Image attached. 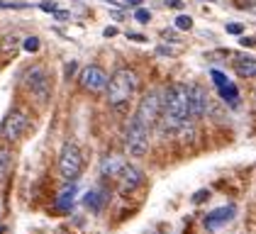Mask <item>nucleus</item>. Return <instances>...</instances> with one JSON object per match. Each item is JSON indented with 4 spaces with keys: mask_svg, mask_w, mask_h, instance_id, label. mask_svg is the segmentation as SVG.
<instances>
[{
    "mask_svg": "<svg viewBox=\"0 0 256 234\" xmlns=\"http://www.w3.org/2000/svg\"><path fill=\"white\" fill-rule=\"evenodd\" d=\"M74 195H76V188L71 186L68 190H64V193H61V198L56 200V208H59V210H68V208L74 205Z\"/></svg>",
    "mask_w": 256,
    "mask_h": 234,
    "instance_id": "16",
    "label": "nucleus"
},
{
    "mask_svg": "<svg viewBox=\"0 0 256 234\" xmlns=\"http://www.w3.org/2000/svg\"><path fill=\"white\" fill-rule=\"evenodd\" d=\"M227 32H230V34H242L244 27H242L239 22H230V24H227Z\"/></svg>",
    "mask_w": 256,
    "mask_h": 234,
    "instance_id": "21",
    "label": "nucleus"
},
{
    "mask_svg": "<svg viewBox=\"0 0 256 234\" xmlns=\"http://www.w3.org/2000/svg\"><path fill=\"white\" fill-rule=\"evenodd\" d=\"M30 130V115L20 110V108H15V110H10L5 120H2V124H0V139H5V142H18L24 136V132Z\"/></svg>",
    "mask_w": 256,
    "mask_h": 234,
    "instance_id": "6",
    "label": "nucleus"
},
{
    "mask_svg": "<svg viewBox=\"0 0 256 234\" xmlns=\"http://www.w3.org/2000/svg\"><path fill=\"white\" fill-rule=\"evenodd\" d=\"M130 39H134V42H144V37H142V34H130Z\"/></svg>",
    "mask_w": 256,
    "mask_h": 234,
    "instance_id": "28",
    "label": "nucleus"
},
{
    "mask_svg": "<svg viewBox=\"0 0 256 234\" xmlns=\"http://www.w3.org/2000/svg\"><path fill=\"white\" fill-rule=\"evenodd\" d=\"M130 2H132V5H139V2H142V0H130Z\"/></svg>",
    "mask_w": 256,
    "mask_h": 234,
    "instance_id": "29",
    "label": "nucleus"
},
{
    "mask_svg": "<svg viewBox=\"0 0 256 234\" xmlns=\"http://www.w3.org/2000/svg\"><path fill=\"white\" fill-rule=\"evenodd\" d=\"M210 108V96L202 86H190L188 88V115L193 120H200V117L208 112Z\"/></svg>",
    "mask_w": 256,
    "mask_h": 234,
    "instance_id": "9",
    "label": "nucleus"
},
{
    "mask_svg": "<svg viewBox=\"0 0 256 234\" xmlns=\"http://www.w3.org/2000/svg\"><path fill=\"white\" fill-rule=\"evenodd\" d=\"M10 46H12V49L18 46V37H5V44H2V52H10Z\"/></svg>",
    "mask_w": 256,
    "mask_h": 234,
    "instance_id": "22",
    "label": "nucleus"
},
{
    "mask_svg": "<svg viewBox=\"0 0 256 234\" xmlns=\"http://www.w3.org/2000/svg\"><path fill=\"white\" fill-rule=\"evenodd\" d=\"M115 34H118L115 27H108V30H105V37H115Z\"/></svg>",
    "mask_w": 256,
    "mask_h": 234,
    "instance_id": "27",
    "label": "nucleus"
},
{
    "mask_svg": "<svg viewBox=\"0 0 256 234\" xmlns=\"http://www.w3.org/2000/svg\"><path fill=\"white\" fill-rule=\"evenodd\" d=\"M234 220V208L232 205H224V208H217L212 212L205 217V224L210 227V230H217V227H222V224H227V222H232Z\"/></svg>",
    "mask_w": 256,
    "mask_h": 234,
    "instance_id": "13",
    "label": "nucleus"
},
{
    "mask_svg": "<svg viewBox=\"0 0 256 234\" xmlns=\"http://www.w3.org/2000/svg\"><path fill=\"white\" fill-rule=\"evenodd\" d=\"M205 198H210V193H208V190H198L196 198H193V202H202Z\"/></svg>",
    "mask_w": 256,
    "mask_h": 234,
    "instance_id": "23",
    "label": "nucleus"
},
{
    "mask_svg": "<svg viewBox=\"0 0 256 234\" xmlns=\"http://www.w3.org/2000/svg\"><path fill=\"white\" fill-rule=\"evenodd\" d=\"M158 120L164 122L166 132H176L183 127L190 115H188V86L186 83H174L161 98V115Z\"/></svg>",
    "mask_w": 256,
    "mask_h": 234,
    "instance_id": "1",
    "label": "nucleus"
},
{
    "mask_svg": "<svg viewBox=\"0 0 256 234\" xmlns=\"http://www.w3.org/2000/svg\"><path fill=\"white\" fill-rule=\"evenodd\" d=\"M86 205H88V208H93V210H98V208H100L98 190H93V193H88V198H86Z\"/></svg>",
    "mask_w": 256,
    "mask_h": 234,
    "instance_id": "18",
    "label": "nucleus"
},
{
    "mask_svg": "<svg viewBox=\"0 0 256 234\" xmlns=\"http://www.w3.org/2000/svg\"><path fill=\"white\" fill-rule=\"evenodd\" d=\"M59 174L68 183H76L80 174H83V152L71 142L64 144V149L59 154Z\"/></svg>",
    "mask_w": 256,
    "mask_h": 234,
    "instance_id": "3",
    "label": "nucleus"
},
{
    "mask_svg": "<svg viewBox=\"0 0 256 234\" xmlns=\"http://www.w3.org/2000/svg\"><path fill=\"white\" fill-rule=\"evenodd\" d=\"M10 166H12V152L10 149H0V180L8 176Z\"/></svg>",
    "mask_w": 256,
    "mask_h": 234,
    "instance_id": "15",
    "label": "nucleus"
},
{
    "mask_svg": "<svg viewBox=\"0 0 256 234\" xmlns=\"http://www.w3.org/2000/svg\"><path fill=\"white\" fill-rule=\"evenodd\" d=\"M24 86H27L30 96L34 98L37 102H42V105H46V102L52 100V78H49V74H46L44 68H40V66L32 68V71H27Z\"/></svg>",
    "mask_w": 256,
    "mask_h": 234,
    "instance_id": "7",
    "label": "nucleus"
},
{
    "mask_svg": "<svg viewBox=\"0 0 256 234\" xmlns=\"http://www.w3.org/2000/svg\"><path fill=\"white\" fill-rule=\"evenodd\" d=\"M166 5H168V8H174V10H180V8H183V2H180V0H166Z\"/></svg>",
    "mask_w": 256,
    "mask_h": 234,
    "instance_id": "25",
    "label": "nucleus"
},
{
    "mask_svg": "<svg viewBox=\"0 0 256 234\" xmlns=\"http://www.w3.org/2000/svg\"><path fill=\"white\" fill-rule=\"evenodd\" d=\"M22 46H24V52H37V49H40V39L37 37H27Z\"/></svg>",
    "mask_w": 256,
    "mask_h": 234,
    "instance_id": "19",
    "label": "nucleus"
},
{
    "mask_svg": "<svg viewBox=\"0 0 256 234\" xmlns=\"http://www.w3.org/2000/svg\"><path fill=\"white\" fill-rule=\"evenodd\" d=\"M210 76H212V80H215V86H217V90H220V96H222V100H224L230 108H236L242 100H239V90H236L234 83L224 76L222 71H217V68L210 71Z\"/></svg>",
    "mask_w": 256,
    "mask_h": 234,
    "instance_id": "10",
    "label": "nucleus"
},
{
    "mask_svg": "<svg viewBox=\"0 0 256 234\" xmlns=\"http://www.w3.org/2000/svg\"><path fill=\"white\" fill-rule=\"evenodd\" d=\"M118 178H120V190L122 193H134L139 186L144 183V174L139 171L137 166H130V164H122Z\"/></svg>",
    "mask_w": 256,
    "mask_h": 234,
    "instance_id": "11",
    "label": "nucleus"
},
{
    "mask_svg": "<svg viewBox=\"0 0 256 234\" xmlns=\"http://www.w3.org/2000/svg\"><path fill=\"white\" fill-rule=\"evenodd\" d=\"M134 20H137V22H149V20H152V12H149V10H142V8H139L137 12H134Z\"/></svg>",
    "mask_w": 256,
    "mask_h": 234,
    "instance_id": "20",
    "label": "nucleus"
},
{
    "mask_svg": "<svg viewBox=\"0 0 256 234\" xmlns=\"http://www.w3.org/2000/svg\"><path fill=\"white\" fill-rule=\"evenodd\" d=\"M176 27L178 30H190V27H193V18H190V15H178Z\"/></svg>",
    "mask_w": 256,
    "mask_h": 234,
    "instance_id": "17",
    "label": "nucleus"
},
{
    "mask_svg": "<svg viewBox=\"0 0 256 234\" xmlns=\"http://www.w3.org/2000/svg\"><path fill=\"white\" fill-rule=\"evenodd\" d=\"M42 10H44V12H54L56 5H54V2H42Z\"/></svg>",
    "mask_w": 256,
    "mask_h": 234,
    "instance_id": "26",
    "label": "nucleus"
},
{
    "mask_svg": "<svg viewBox=\"0 0 256 234\" xmlns=\"http://www.w3.org/2000/svg\"><path fill=\"white\" fill-rule=\"evenodd\" d=\"M239 44H242V46H249V49H252V46H254V39H252V37H242V39H239Z\"/></svg>",
    "mask_w": 256,
    "mask_h": 234,
    "instance_id": "24",
    "label": "nucleus"
},
{
    "mask_svg": "<svg viewBox=\"0 0 256 234\" xmlns=\"http://www.w3.org/2000/svg\"><path fill=\"white\" fill-rule=\"evenodd\" d=\"M0 234H5V227H0Z\"/></svg>",
    "mask_w": 256,
    "mask_h": 234,
    "instance_id": "30",
    "label": "nucleus"
},
{
    "mask_svg": "<svg viewBox=\"0 0 256 234\" xmlns=\"http://www.w3.org/2000/svg\"><path fill=\"white\" fill-rule=\"evenodd\" d=\"M122 158L120 156H105L102 158V164H100V174L102 176H118L120 168H122Z\"/></svg>",
    "mask_w": 256,
    "mask_h": 234,
    "instance_id": "14",
    "label": "nucleus"
},
{
    "mask_svg": "<svg viewBox=\"0 0 256 234\" xmlns=\"http://www.w3.org/2000/svg\"><path fill=\"white\" fill-rule=\"evenodd\" d=\"M108 74L100 68V66H96V64H90V66H86L83 71H80L78 76V83L83 90H88V93H102L105 90V86H108Z\"/></svg>",
    "mask_w": 256,
    "mask_h": 234,
    "instance_id": "8",
    "label": "nucleus"
},
{
    "mask_svg": "<svg viewBox=\"0 0 256 234\" xmlns=\"http://www.w3.org/2000/svg\"><path fill=\"white\" fill-rule=\"evenodd\" d=\"M137 86H139V78L132 68H118L112 76L108 78V102L110 108H115L118 112H124L127 105L132 102V98L137 96Z\"/></svg>",
    "mask_w": 256,
    "mask_h": 234,
    "instance_id": "2",
    "label": "nucleus"
},
{
    "mask_svg": "<svg viewBox=\"0 0 256 234\" xmlns=\"http://www.w3.org/2000/svg\"><path fill=\"white\" fill-rule=\"evenodd\" d=\"M232 66H234L239 78H254V74H256V61L252 54H234Z\"/></svg>",
    "mask_w": 256,
    "mask_h": 234,
    "instance_id": "12",
    "label": "nucleus"
},
{
    "mask_svg": "<svg viewBox=\"0 0 256 234\" xmlns=\"http://www.w3.org/2000/svg\"><path fill=\"white\" fill-rule=\"evenodd\" d=\"M158 115H161V93H158V90H149L146 96L139 100L132 120H137L139 124L154 130V124L158 122Z\"/></svg>",
    "mask_w": 256,
    "mask_h": 234,
    "instance_id": "4",
    "label": "nucleus"
},
{
    "mask_svg": "<svg viewBox=\"0 0 256 234\" xmlns=\"http://www.w3.org/2000/svg\"><path fill=\"white\" fill-rule=\"evenodd\" d=\"M149 142H152V130L139 124L137 120H130V127L124 132V146L130 156H144L149 152Z\"/></svg>",
    "mask_w": 256,
    "mask_h": 234,
    "instance_id": "5",
    "label": "nucleus"
}]
</instances>
